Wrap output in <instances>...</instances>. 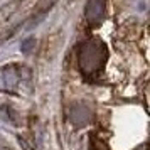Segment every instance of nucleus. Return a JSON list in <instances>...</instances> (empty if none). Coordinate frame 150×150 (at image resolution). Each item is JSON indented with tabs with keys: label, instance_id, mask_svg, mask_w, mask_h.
Returning a JSON list of instances; mask_svg holds the SVG:
<instances>
[{
	"label": "nucleus",
	"instance_id": "nucleus-1",
	"mask_svg": "<svg viewBox=\"0 0 150 150\" xmlns=\"http://www.w3.org/2000/svg\"><path fill=\"white\" fill-rule=\"evenodd\" d=\"M106 61V47L101 41H88L79 49V68L83 74H96Z\"/></svg>",
	"mask_w": 150,
	"mask_h": 150
},
{
	"label": "nucleus",
	"instance_id": "nucleus-2",
	"mask_svg": "<svg viewBox=\"0 0 150 150\" xmlns=\"http://www.w3.org/2000/svg\"><path fill=\"white\" fill-rule=\"evenodd\" d=\"M105 12H106V4H105V0H89L88 4H86V8H84L86 22H88L93 29L98 27L103 22V19H105Z\"/></svg>",
	"mask_w": 150,
	"mask_h": 150
},
{
	"label": "nucleus",
	"instance_id": "nucleus-3",
	"mask_svg": "<svg viewBox=\"0 0 150 150\" xmlns=\"http://www.w3.org/2000/svg\"><path fill=\"white\" fill-rule=\"evenodd\" d=\"M21 83V71L17 66L0 68V91H15Z\"/></svg>",
	"mask_w": 150,
	"mask_h": 150
},
{
	"label": "nucleus",
	"instance_id": "nucleus-4",
	"mask_svg": "<svg viewBox=\"0 0 150 150\" xmlns=\"http://www.w3.org/2000/svg\"><path fill=\"white\" fill-rule=\"evenodd\" d=\"M68 118L71 120V123L74 127H84L88 125L91 120H93V113L91 110H88L84 105L78 103V105H73L68 111Z\"/></svg>",
	"mask_w": 150,
	"mask_h": 150
}]
</instances>
